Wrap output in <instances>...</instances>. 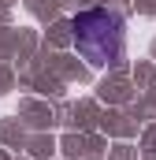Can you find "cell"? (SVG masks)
<instances>
[{
	"label": "cell",
	"instance_id": "1",
	"mask_svg": "<svg viewBox=\"0 0 156 160\" xmlns=\"http://www.w3.org/2000/svg\"><path fill=\"white\" fill-rule=\"evenodd\" d=\"M71 38H75L78 56L89 63V67H112L123 56V45H126V30H123V19L108 8H89V11H78L71 19Z\"/></svg>",
	"mask_w": 156,
	"mask_h": 160
}]
</instances>
